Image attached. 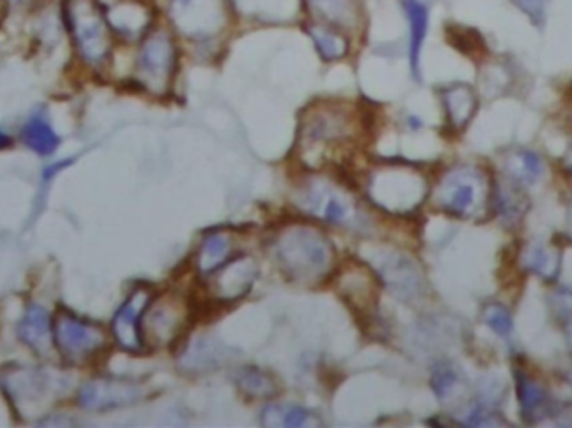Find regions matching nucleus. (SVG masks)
<instances>
[{
    "instance_id": "obj_3",
    "label": "nucleus",
    "mask_w": 572,
    "mask_h": 428,
    "mask_svg": "<svg viewBox=\"0 0 572 428\" xmlns=\"http://www.w3.org/2000/svg\"><path fill=\"white\" fill-rule=\"evenodd\" d=\"M365 191L378 210L406 216L422 206L429 194V183L417 167L390 161L370 171Z\"/></svg>"
},
{
    "instance_id": "obj_28",
    "label": "nucleus",
    "mask_w": 572,
    "mask_h": 428,
    "mask_svg": "<svg viewBox=\"0 0 572 428\" xmlns=\"http://www.w3.org/2000/svg\"><path fill=\"white\" fill-rule=\"evenodd\" d=\"M380 276L384 282L389 283L397 292L404 293L406 296H413V293L420 289V275L409 258H394L392 256L384 265V268H380Z\"/></svg>"
},
{
    "instance_id": "obj_20",
    "label": "nucleus",
    "mask_w": 572,
    "mask_h": 428,
    "mask_svg": "<svg viewBox=\"0 0 572 428\" xmlns=\"http://www.w3.org/2000/svg\"><path fill=\"white\" fill-rule=\"evenodd\" d=\"M442 102L447 121L456 131H462L472 121L479 105L476 91L467 84L449 85L442 92Z\"/></svg>"
},
{
    "instance_id": "obj_19",
    "label": "nucleus",
    "mask_w": 572,
    "mask_h": 428,
    "mask_svg": "<svg viewBox=\"0 0 572 428\" xmlns=\"http://www.w3.org/2000/svg\"><path fill=\"white\" fill-rule=\"evenodd\" d=\"M19 337L38 355H48L52 350L54 328H52L51 316L42 306H29L19 325Z\"/></svg>"
},
{
    "instance_id": "obj_34",
    "label": "nucleus",
    "mask_w": 572,
    "mask_h": 428,
    "mask_svg": "<svg viewBox=\"0 0 572 428\" xmlns=\"http://www.w3.org/2000/svg\"><path fill=\"white\" fill-rule=\"evenodd\" d=\"M535 26L542 28L545 22V6L548 0H512Z\"/></svg>"
},
{
    "instance_id": "obj_7",
    "label": "nucleus",
    "mask_w": 572,
    "mask_h": 428,
    "mask_svg": "<svg viewBox=\"0 0 572 428\" xmlns=\"http://www.w3.org/2000/svg\"><path fill=\"white\" fill-rule=\"evenodd\" d=\"M191 315L190 302L181 293L166 292L151 298L141 318L144 345L161 348L176 344L186 332Z\"/></svg>"
},
{
    "instance_id": "obj_33",
    "label": "nucleus",
    "mask_w": 572,
    "mask_h": 428,
    "mask_svg": "<svg viewBox=\"0 0 572 428\" xmlns=\"http://www.w3.org/2000/svg\"><path fill=\"white\" fill-rule=\"evenodd\" d=\"M457 381H459V375H457L449 365H440V367L433 370L432 387L439 398L449 397Z\"/></svg>"
},
{
    "instance_id": "obj_1",
    "label": "nucleus",
    "mask_w": 572,
    "mask_h": 428,
    "mask_svg": "<svg viewBox=\"0 0 572 428\" xmlns=\"http://www.w3.org/2000/svg\"><path fill=\"white\" fill-rule=\"evenodd\" d=\"M364 118L354 105L340 101H318L302 113L298 124V154L305 166L317 170L334 163L357 143Z\"/></svg>"
},
{
    "instance_id": "obj_32",
    "label": "nucleus",
    "mask_w": 572,
    "mask_h": 428,
    "mask_svg": "<svg viewBox=\"0 0 572 428\" xmlns=\"http://www.w3.org/2000/svg\"><path fill=\"white\" fill-rule=\"evenodd\" d=\"M482 322L502 338H508L512 334V328H514L511 313L499 303H491V305L486 306L484 312H482Z\"/></svg>"
},
{
    "instance_id": "obj_29",
    "label": "nucleus",
    "mask_w": 572,
    "mask_h": 428,
    "mask_svg": "<svg viewBox=\"0 0 572 428\" xmlns=\"http://www.w3.org/2000/svg\"><path fill=\"white\" fill-rule=\"evenodd\" d=\"M22 137L32 151L42 154V156L54 153L59 144L58 134L52 131V128L44 120H39V118L25 124Z\"/></svg>"
},
{
    "instance_id": "obj_38",
    "label": "nucleus",
    "mask_w": 572,
    "mask_h": 428,
    "mask_svg": "<svg viewBox=\"0 0 572 428\" xmlns=\"http://www.w3.org/2000/svg\"><path fill=\"white\" fill-rule=\"evenodd\" d=\"M4 14H6V2H4V0H0V21H2V19H4Z\"/></svg>"
},
{
    "instance_id": "obj_39",
    "label": "nucleus",
    "mask_w": 572,
    "mask_h": 428,
    "mask_svg": "<svg viewBox=\"0 0 572 428\" xmlns=\"http://www.w3.org/2000/svg\"><path fill=\"white\" fill-rule=\"evenodd\" d=\"M12 2H14V4H18V6H24V4H29V2H32V0H12Z\"/></svg>"
},
{
    "instance_id": "obj_11",
    "label": "nucleus",
    "mask_w": 572,
    "mask_h": 428,
    "mask_svg": "<svg viewBox=\"0 0 572 428\" xmlns=\"http://www.w3.org/2000/svg\"><path fill=\"white\" fill-rule=\"evenodd\" d=\"M54 340L64 358L81 364L103 350L106 334L98 325L88 324L64 312L55 319Z\"/></svg>"
},
{
    "instance_id": "obj_36",
    "label": "nucleus",
    "mask_w": 572,
    "mask_h": 428,
    "mask_svg": "<svg viewBox=\"0 0 572 428\" xmlns=\"http://www.w3.org/2000/svg\"><path fill=\"white\" fill-rule=\"evenodd\" d=\"M243 4L248 6V8H253L252 11H256V6L259 4V0H242ZM262 12L259 14H265V4H268V2H272V0H262Z\"/></svg>"
},
{
    "instance_id": "obj_10",
    "label": "nucleus",
    "mask_w": 572,
    "mask_h": 428,
    "mask_svg": "<svg viewBox=\"0 0 572 428\" xmlns=\"http://www.w3.org/2000/svg\"><path fill=\"white\" fill-rule=\"evenodd\" d=\"M170 18L191 39H212L228 21L223 0H170Z\"/></svg>"
},
{
    "instance_id": "obj_2",
    "label": "nucleus",
    "mask_w": 572,
    "mask_h": 428,
    "mask_svg": "<svg viewBox=\"0 0 572 428\" xmlns=\"http://www.w3.org/2000/svg\"><path fill=\"white\" fill-rule=\"evenodd\" d=\"M273 253L286 278L305 286L325 282L337 263L334 243L307 223L283 226L273 240Z\"/></svg>"
},
{
    "instance_id": "obj_35",
    "label": "nucleus",
    "mask_w": 572,
    "mask_h": 428,
    "mask_svg": "<svg viewBox=\"0 0 572 428\" xmlns=\"http://www.w3.org/2000/svg\"><path fill=\"white\" fill-rule=\"evenodd\" d=\"M562 170H564L565 177H568L572 186V147L565 154L564 160H562Z\"/></svg>"
},
{
    "instance_id": "obj_15",
    "label": "nucleus",
    "mask_w": 572,
    "mask_h": 428,
    "mask_svg": "<svg viewBox=\"0 0 572 428\" xmlns=\"http://www.w3.org/2000/svg\"><path fill=\"white\" fill-rule=\"evenodd\" d=\"M258 276L255 262L248 256L236 255L225 266L206 279H212V289L219 302H235L243 298Z\"/></svg>"
},
{
    "instance_id": "obj_27",
    "label": "nucleus",
    "mask_w": 572,
    "mask_h": 428,
    "mask_svg": "<svg viewBox=\"0 0 572 428\" xmlns=\"http://www.w3.org/2000/svg\"><path fill=\"white\" fill-rule=\"evenodd\" d=\"M307 32L311 41H314L318 54L325 61H338V59H344L348 54L350 44H348L347 38L338 29L330 28L327 24H308Z\"/></svg>"
},
{
    "instance_id": "obj_8",
    "label": "nucleus",
    "mask_w": 572,
    "mask_h": 428,
    "mask_svg": "<svg viewBox=\"0 0 572 428\" xmlns=\"http://www.w3.org/2000/svg\"><path fill=\"white\" fill-rule=\"evenodd\" d=\"M297 204L305 213L330 225H354L360 216L354 196L324 177L305 181L298 190Z\"/></svg>"
},
{
    "instance_id": "obj_25",
    "label": "nucleus",
    "mask_w": 572,
    "mask_h": 428,
    "mask_svg": "<svg viewBox=\"0 0 572 428\" xmlns=\"http://www.w3.org/2000/svg\"><path fill=\"white\" fill-rule=\"evenodd\" d=\"M521 266L544 279H554L561 268V253L541 243H532L521 252Z\"/></svg>"
},
{
    "instance_id": "obj_9",
    "label": "nucleus",
    "mask_w": 572,
    "mask_h": 428,
    "mask_svg": "<svg viewBox=\"0 0 572 428\" xmlns=\"http://www.w3.org/2000/svg\"><path fill=\"white\" fill-rule=\"evenodd\" d=\"M177 51L170 32L154 31L144 38L136 62V81L153 95H166L173 84Z\"/></svg>"
},
{
    "instance_id": "obj_13",
    "label": "nucleus",
    "mask_w": 572,
    "mask_h": 428,
    "mask_svg": "<svg viewBox=\"0 0 572 428\" xmlns=\"http://www.w3.org/2000/svg\"><path fill=\"white\" fill-rule=\"evenodd\" d=\"M144 388L124 378H94L79 391V404L88 410L104 411L127 407L143 398Z\"/></svg>"
},
{
    "instance_id": "obj_23",
    "label": "nucleus",
    "mask_w": 572,
    "mask_h": 428,
    "mask_svg": "<svg viewBox=\"0 0 572 428\" xmlns=\"http://www.w3.org/2000/svg\"><path fill=\"white\" fill-rule=\"evenodd\" d=\"M515 378H518L519 405H521V411L525 420H541L549 411L548 391L524 371H519Z\"/></svg>"
},
{
    "instance_id": "obj_37",
    "label": "nucleus",
    "mask_w": 572,
    "mask_h": 428,
    "mask_svg": "<svg viewBox=\"0 0 572 428\" xmlns=\"http://www.w3.org/2000/svg\"><path fill=\"white\" fill-rule=\"evenodd\" d=\"M11 143V137L0 131V150H4V147H8Z\"/></svg>"
},
{
    "instance_id": "obj_31",
    "label": "nucleus",
    "mask_w": 572,
    "mask_h": 428,
    "mask_svg": "<svg viewBox=\"0 0 572 428\" xmlns=\"http://www.w3.org/2000/svg\"><path fill=\"white\" fill-rule=\"evenodd\" d=\"M552 309L555 318L564 330L565 340L572 348V289L559 288L551 296Z\"/></svg>"
},
{
    "instance_id": "obj_4",
    "label": "nucleus",
    "mask_w": 572,
    "mask_h": 428,
    "mask_svg": "<svg viewBox=\"0 0 572 428\" xmlns=\"http://www.w3.org/2000/svg\"><path fill=\"white\" fill-rule=\"evenodd\" d=\"M492 193L479 167L462 164L442 174L433 190V204L449 216L473 218L486 210Z\"/></svg>"
},
{
    "instance_id": "obj_12",
    "label": "nucleus",
    "mask_w": 572,
    "mask_h": 428,
    "mask_svg": "<svg viewBox=\"0 0 572 428\" xmlns=\"http://www.w3.org/2000/svg\"><path fill=\"white\" fill-rule=\"evenodd\" d=\"M338 296L357 315H371L377 308L380 279L364 263H351L338 273Z\"/></svg>"
},
{
    "instance_id": "obj_14",
    "label": "nucleus",
    "mask_w": 572,
    "mask_h": 428,
    "mask_svg": "<svg viewBox=\"0 0 572 428\" xmlns=\"http://www.w3.org/2000/svg\"><path fill=\"white\" fill-rule=\"evenodd\" d=\"M151 298H153V295H151L150 289L140 286L131 293L130 298L118 309L113 319V335L123 350L131 351V354L143 350L141 318H143L144 309L150 305Z\"/></svg>"
},
{
    "instance_id": "obj_24",
    "label": "nucleus",
    "mask_w": 572,
    "mask_h": 428,
    "mask_svg": "<svg viewBox=\"0 0 572 428\" xmlns=\"http://www.w3.org/2000/svg\"><path fill=\"white\" fill-rule=\"evenodd\" d=\"M235 384L238 390L252 400H272L279 394L275 378L258 367L239 368L235 375Z\"/></svg>"
},
{
    "instance_id": "obj_17",
    "label": "nucleus",
    "mask_w": 572,
    "mask_h": 428,
    "mask_svg": "<svg viewBox=\"0 0 572 428\" xmlns=\"http://www.w3.org/2000/svg\"><path fill=\"white\" fill-rule=\"evenodd\" d=\"M235 236L228 230H215L203 238L198 252H196V272L208 278L213 273L218 272L229 259L235 258Z\"/></svg>"
},
{
    "instance_id": "obj_18",
    "label": "nucleus",
    "mask_w": 572,
    "mask_h": 428,
    "mask_svg": "<svg viewBox=\"0 0 572 428\" xmlns=\"http://www.w3.org/2000/svg\"><path fill=\"white\" fill-rule=\"evenodd\" d=\"M304 4L314 18L338 31H351L360 24L358 0H304Z\"/></svg>"
},
{
    "instance_id": "obj_5",
    "label": "nucleus",
    "mask_w": 572,
    "mask_h": 428,
    "mask_svg": "<svg viewBox=\"0 0 572 428\" xmlns=\"http://www.w3.org/2000/svg\"><path fill=\"white\" fill-rule=\"evenodd\" d=\"M0 387L22 417H39L62 391L55 377L42 368L9 365L0 371Z\"/></svg>"
},
{
    "instance_id": "obj_16",
    "label": "nucleus",
    "mask_w": 572,
    "mask_h": 428,
    "mask_svg": "<svg viewBox=\"0 0 572 428\" xmlns=\"http://www.w3.org/2000/svg\"><path fill=\"white\" fill-rule=\"evenodd\" d=\"M108 24L126 41L144 38L153 24V8L146 0H116L106 12Z\"/></svg>"
},
{
    "instance_id": "obj_21",
    "label": "nucleus",
    "mask_w": 572,
    "mask_h": 428,
    "mask_svg": "<svg viewBox=\"0 0 572 428\" xmlns=\"http://www.w3.org/2000/svg\"><path fill=\"white\" fill-rule=\"evenodd\" d=\"M265 428H317L324 425L317 414L298 405L273 404L262 414Z\"/></svg>"
},
{
    "instance_id": "obj_22",
    "label": "nucleus",
    "mask_w": 572,
    "mask_h": 428,
    "mask_svg": "<svg viewBox=\"0 0 572 428\" xmlns=\"http://www.w3.org/2000/svg\"><path fill=\"white\" fill-rule=\"evenodd\" d=\"M404 11L410 26V64L417 79H420V55L429 29V9L420 0H402Z\"/></svg>"
},
{
    "instance_id": "obj_6",
    "label": "nucleus",
    "mask_w": 572,
    "mask_h": 428,
    "mask_svg": "<svg viewBox=\"0 0 572 428\" xmlns=\"http://www.w3.org/2000/svg\"><path fill=\"white\" fill-rule=\"evenodd\" d=\"M64 12L81 58L91 65L104 64L110 58L113 41L106 14L100 6L94 0H68Z\"/></svg>"
},
{
    "instance_id": "obj_26",
    "label": "nucleus",
    "mask_w": 572,
    "mask_h": 428,
    "mask_svg": "<svg viewBox=\"0 0 572 428\" xmlns=\"http://www.w3.org/2000/svg\"><path fill=\"white\" fill-rule=\"evenodd\" d=\"M542 171H544V166H542L541 157L532 151H515V153L509 154L508 160L504 161L505 176L514 181L518 186H531V184L538 183Z\"/></svg>"
},
{
    "instance_id": "obj_30",
    "label": "nucleus",
    "mask_w": 572,
    "mask_h": 428,
    "mask_svg": "<svg viewBox=\"0 0 572 428\" xmlns=\"http://www.w3.org/2000/svg\"><path fill=\"white\" fill-rule=\"evenodd\" d=\"M447 39L450 44L469 58H482L486 54L484 39L473 29L460 28V26H450L447 29Z\"/></svg>"
}]
</instances>
